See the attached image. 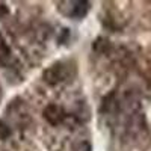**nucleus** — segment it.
<instances>
[{
	"mask_svg": "<svg viewBox=\"0 0 151 151\" xmlns=\"http://www.w3.org/2000/svg\"><path fill=\"white\" fill-rule=\"evenodd\" d=\"M12 58V53H11V47L6 44L5 38L0 33V65L2 67H6L9 64V60Z\"/></svg>",
	"mask_w": 151,
	"mask_h": 151,
	"instance_id": "4",
	"label": "nucleus"
},
{
	"mask_svg": "<svg viewBox=\"0 0 151 151\" xmlns=\"http://www.w3.org/2000/svg\"><path fill=\"white\" fill-rule=\"evenodd\" d=\"M42 115H44L45 121H47L48 124H52V125H58V124H60L62 121L65 119V112H64V109H62L60 106H58V104H48V106L44 109Z\"/></svg>",
	"mask_w": 151,
	"mask_h": 151,
	"instance_id": "3",
	"label": "nucleus"
},
{
	"mask_svg": "<svg viewBox=\"0 0 151 151\" xmlns=\"http://www.w3.org/2000/svg\"><path fill=\"white\" fill-rule=\"evenodd\" d=\"M9 133H11L9 127L3 121H0V139H6V137L9 136Z\"/></svg>",
	"mask_w": 151,
	"mask_h": 151,
	"instance_id": "5",
	"label": "nucleus"
},
{
	"mask_svg": "<svg viewBox=\"0 0 151 151\" xmlns=\"http://www.w3.org/2000/svg\"><path fill=\"white\" fill-rule=\"evenodd\" d=\"M76 76V65L73 60H59L44 71V82L50 86L67 82Z\"/></svg>",
	"mask_w": 151,
	"mask_h": 151,
	"instance_id": "1",
	"label": "nucleus"
},
{
	"mask_svg": "<svg viewBox=\"0 0 151 151\" xmlns=\"http://www.w3.org/2000/svg\"><path fill=\"white\" fill-rule=\"evenodd\" d=\"M91 8L86 0H73V2H59V11L71 18H83Z\"/></svg>",
	"mask_w": 151,
	"mask_h": 151,
	"instance_id": "2",
	"label": "nucleus"
},
{
	"mask_svg": "<svg viewBox=\"0 0 151 151\" xmlns=\"http://www.w3.org/2000/svg\"><path fill=\"white\" fill-rule=\"evenodd\" d=\"M79 151H91V145L88 142H80L79 144Z\"/></svg>",
	"mask_w": 151,
	"mask_h": 151,
	"instance_id": "7",
	"label": "nucleus"
},
{
	"mask_svg": "<svg viewBox=\"0 0 151 151\" xmlns=\"http://www.w3.org/2000/svg\"><path fill=\"white\" fill-rule=\"evenodd\" d=\"M8 8H6V5H3V3H0V18H3V17H6L8 15Z\"/></svg>",
	"mask_w": 151,
	"mask_h": 151,
	"instance_id": "6",
	"label": "nucleus"
}]
</instances>
